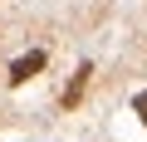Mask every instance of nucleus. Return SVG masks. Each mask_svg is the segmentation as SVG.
Masks as SVG:
<instances>
[{
    "label": "nucleus",
    "instance_id": "obj_3",
    "mask_svg": "<svg viewBox=\"0 0 147 142\" xmlns=\"http://www.w3.org/2000/svg\"><path fill=\"white\" fill-rule=\"evenodd\" d=\"M132 113H137V118H142V127H147V88H142V93L132 98Z\"/></svg>",
    "mask_w": 147,
    "mask_h": 142
},
{
    "label": "nucleus",
    "instance_id": "obj_2",
    "mask_svg": "<svg viewBox=\"0 0 147 142\" xmlns=\"http://www.w3.org/2000/svg\"><path fill=\"white\" fill-rule=\"evenodd\" d=\"M88 74H93V69H88V64L79 69V74H74V83L64 88V108H74V103H79V98H84V88H88Z\"/></svg>",
    "mask_w": 147,
    "mask_h": 142
},
{
    "label": "nucleus",
    "instance_id": "obj_1",
    "mask_svg": "<svg viewBox=\"0 0 147 142\" xmlns=\"http://www.w3.org/2000/svg\"><path fill=\"white\" fill-rule=\"evenodd\" d=\"M44 69V49H30V54H20L15 64H10V83H25L30 74H39Z\"/></svg>",
    "mask_w": 147,
    "mask_h": 142
}]
</instances>
